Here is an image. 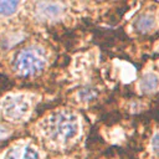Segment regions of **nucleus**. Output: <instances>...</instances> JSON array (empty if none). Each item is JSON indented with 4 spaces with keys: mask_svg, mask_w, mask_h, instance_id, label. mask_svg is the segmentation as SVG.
Segmentation results:
<instances>
[{
    "mask_svg": "<svg viewBox=\"0 0 159 159\" xmlns=\"http://www.w3.org/2000/svg\"><path fill=\"white\" fill-rule=\"evenodd\" d=\"M16 6H17L16 1H2V2H0V12L10 14L16 9Z\"/></svg>",
    "mask_w": 159,
    "mask_h": 159,
    "instance_id": "6",
    "label": "nucleus"
},
{
    "mask_svg": "<svg viewBox=\"0 0 159 159\" xmlns=\"http://www.w3.org/2000/svg\"><path fill=\"white\" fill-rule=\"evenodd\" d=\"M53 129L57 137L70 139L77 133V120L72 114H58L53 124Z\"/></svg>",
    "mask_w": 159,
    "mask_h": 159,
    "instance_id": "1",
    "label": "nucleus"
},
{
    "mask_svg": "<svg viewBox=\"0 0 159 159\" xmlns=\"http://www.w3.org/2000/svg\"><path fill=\"white\" fill-rule=\"evenodd\" d=\"M20 66L22 71H25L26 73H31L34 71H37V68L42 66V58L35 51H24L19 56V67Z\"/></svg>",
    "mask_w": 159,
    "mask_h": 159,
    "instance_id": "2",
    "label": "nucleus"
},
{
    "mask_svg": "<svg viewBox=\"0 0 159 159\" xmlns=\"http://www.w3.org/2000/svg\"><path fill=\"white\" fill-rule=\"evenodd\" d=\"M7 159H37L36 153L30 149V148H25V149H16L14 152H11V154H9Z\"/></svg>",
    "mask_w": 159,
    "mask_h": 159,
    "instance_id": "5",
    "label": "nucleus"
},
{
    "mask_svg": "<svg viewBox=\"0 0 159 159\" xmlns=\"http://www.w3.org/2000/svg\"><path fill=\"white\" fill-rule=\"evenodd\" d=\"M154 25H155V20L149 14H142V15H139L138 19L134 22V26H135V29L139 32H148V31L153 30Z\"/></svg>",
    "mask_w": 159,
    "mask_h": 159,
    "instance_id": "4",
    "label": "nucleus"
},
{
    "mask_svg": "<svg viewBox=\"0 0 159 159\" xmlns=\"http://www.w3.org/2000/svg\"><path fill=\"white\" fill-rule=\"evenodd\" d=\"M153 150L159 155V135L154 137L153 139Z\"/></svg>",
    "mask_w": 159,
    "mask_h": 159,
    "instance_id": "7",
    "label": "nucleus"
},
{
    "mask_svg": "<svg viewBox=\"0 0 159 159\" xmlns=\"http://www.w3.org/2000/svg\"><path fill=\"white\" fill-rule=\"evenodd\" d=\"M4 134H5V130H4V129H2L1 127H0V138H1V137H2Z\"/></svg>",
    "mask_w": 159,
    "mask_h": 159,
    "instance_id": "8",
    "label": "nucleus"
},
{
    "mask_svg": "<svg viewBox=\"0 0 159 159\" xmlns=\"http://www.w3.org/2000/svg\"><path fill=\"white\" fill-rule=\"evenodd\" d=\"M139 87L144 93H150L154 92L159 87V77L155 73H147L142 77L139 82Z\"/></svg>",
    "mask_w": 159,
    "mask_h": 159,
    "instance_id": "3",
    "label": "nucleus"
}]
</instances>
